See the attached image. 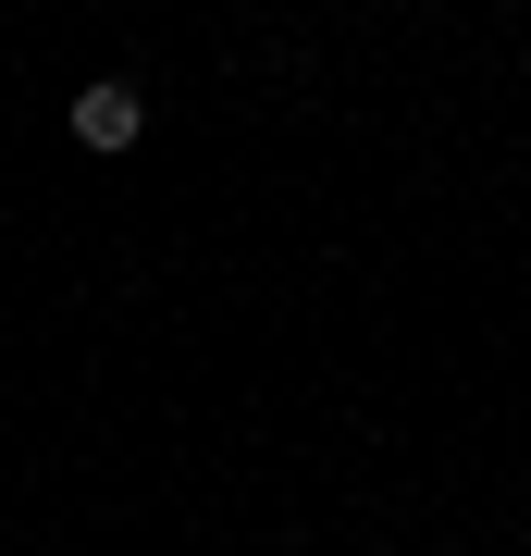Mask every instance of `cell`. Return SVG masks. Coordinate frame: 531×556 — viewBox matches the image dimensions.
<instances>
[{"instance_id": "cell-1", "label": "cell", "mask_w": 531, "mask_h": 556, "mask_svg": "<svg viewBox=\"0 0 531 556\" xmlns=\"http://www.w3.org/2000/svg\"><path fill=\"white\" fill-rule=\"evenodd\" d=\"M137 124H149V100L124 75H99V87H75V137L87 149H137Z\"/></svg>"}]
</instances>
